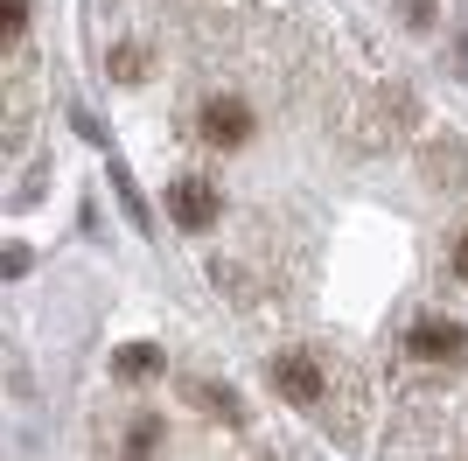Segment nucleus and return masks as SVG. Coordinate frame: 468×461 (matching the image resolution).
Segmentation results:
<instances>
[{"instance_id":"6","label":"nucleus","mask_w":468,"mask_h":461,"mask_svg":"<svg viewBox=\"0 0 468 461\" xmlns=\"http://www.w3.org/2000/svg\"><path fill=\"white\" fill-rule=\"evenodd\" d=\"M189 399L203 405V413H210V420H231V426L245 420V405H238L231 391H217V384H189Z\"/></svg>"},{"instance_id":"3","label":"nucleus","mask_w":468,"mask_h":461,"mask_svg":"<svg viewBox=\"0 0 468 461\" xmlns=\"http://www.w3.org/2000/svg\"><path fill=\"white\" fill-rule=\"evenodd\" d=\"M406 349L420 357V364H462L468 328H462V322H420V328L406 336Z\"/></svg>"},{"instance_id":"4","label":"nucleus","mask_w":468,"mask_h":461,"mask_svg":"<svg viewBox=\"0 0 468 461\" xmlns=\"http://www.w3.org/2000/svg\"><path fill=\"white\" fill-rule=\"evenodd\" d=\"M203 140H210V147H245V140H252L245 98H210V105H203Z\"/></svg>"},{"instance_id":"9","label":"nucleus","mask_w":468,"mask_h":461,"mask_svg":"<svg viewBox=\"0 0 468 461\" xmlns=\"http://www.w3.org/2000/svg\"><path fill=\"white\" fill-rule=\"evenodd\" d=\"M21 28H28V0H0V36L15 42Z\"/></svg>"},{"instance_id":"8","label":"nucleus","mask_w":468,"mask_h":461,"mask_svg":"<svg viewBox=\"0 0 468 461\" xmlns=\"http://www.w3.org/2000/svg\"><path fill=\"white\" fill-rule=\"evenodd\" d=\"M112 77L140 84V77H147V49H133V42H126V49H112Z\"/></svg>"},{"instance_id":"10","label":"nucleus","mask_w":468,"mask_h":461,"mask_svg":"<svg viewBox=\"0 0 468 461\" xmlns=\"http://www.w3.org/2000/svg\"><path fill=\"white\" fill-rule=\"evenodd\" d=\"M454 273H462V280H468V230H462V238H454Z\"/></svg>"},{"instance_id":"7","label":"nucleus","mask_w":468,"mask_h":461,"mask_svg":"<svg viewBox=\"0 0 468 461\" xmlns=\"http://www.w3.org/2000/svg\"><path fill=\"white\" fill-rule=\"evenodd\" d=\"M161 447V420L147 413V420H133V434H126V461H154Z\"/></svg>"},{"instance_id":"1","label":"nucleus","mask_w":468,"mask_h":461,"mask_svg":"<svg viewBox=\"0 0 468 461\" xmlns=\"http://www.w3.org/2000/svg\"><path fill=\"white\" fill-rule=\"evenodd\" d=\"M168 210H176V224H182V230H210L217 217H224V196H217L203 175H182L176 189H168Z\"/></svg>"},{"instance_id":"5","label":"nucleus","mask_w":468,"mask_h":461,"mask_svg":"<svg viewBox=\"0 0 468 461\" xmlns=\"http://www.w3.org/2000/svg\"><path fill=\"white\" fill-rule=\"evenodd\" d=\"M112 364H119V378H133V384H140V378H154V370H161V349H154V343H126Z\"/></svg>"},{"instance_id":"2","label":"nucleus","mask_w":468,"mask_h":461,"mask_svg":"<svg viewBox=\"0 0 468 461\" xmlns=\"http://www.w3.org/2000/svg\"><path fill=\"white\" fill-rule=\"evenodd\" d=\"M273 384L287 391L293 405H322V391H329V378H322V364H314L308 349H280V364H273Z\"/></svg>"}]
</instances>
